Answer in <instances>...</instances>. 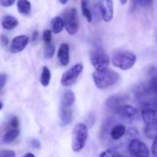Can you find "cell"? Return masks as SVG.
Segmentation results:
<instances>
[{
	"label": "cell",
	"mask_w": 157,
	"mask_h": 157,
	"mask_svg": "<svg viewBox=\"0 0 157 157\" xmlns=\"http://www.w3.org/2000/svg\"><path fill=\"white\" fill-rule=\"evenodd\" d=\"M93 79L97 87L105 89L117 84L120 79V75L112 69L105 68L94 72Z\"/></svg>",
	"instance_id": "1"
},
{
	"label": "cell",
	"mask_w": 157,
	"mask_h": 157,
	"mask_svg": "<svg viewBox=\"0 0 157 157\" xmlns=\"http://www.w3.org/2000/svg\"><path fill=\"white\" fill-rule=\"evenodd\" d=\"M136 61V56L130 51L122 50L115 52L111 58V62L121 70L132 68Z\"/></svg>",
	"instance_id": "2"
},
{
	"label": "cell",
	"mask_w": 157,
	"mask_h": 157,
	"mask_svg": "<svg viewBox=\"0 0 157 157\" xmlns=\"http://www.w3.org/2000/svg\"><path fill=\"white\" fill-rule=\"evenodd\" d=\"M88 136L87 126L82 123H78L72 130V150L78 153L84 147L85 143Z\"/></svg>",
	"instance_id": "3"
},
{
	"label": "cell",
	"mask_w": 157,
	"mask_h": 157,
	"mask_svg": "<svg viewBox=\"0 0 157 157\" xmlns=\"http://www.w3.org/2000/svg\"><path fill=\"white\" fill-rule=\"evenodd\" d=\"M64 22L67 33L70 35H75L78 32L79 29V20L76 9L71 8L64 12Z\"/></svg>",
	"instance_id": "4"
},
{
	"label": "cell",
	"mask_w": 157,
	"mask_h": 157,
	"mask_svg": "<svg viewBox=\"0 0 157 157\" xmlns=\"http://www.w3.org/2000/svg\"><path fill=\"white\" fill-rule=\"evenodd\" d=\"M90 58L92 65L97 70H103V69L107 68L110 64V58L101 48L92 51Z\"/></svg>",
	"instance_id": "5"
},
{
	"label": "cell",
	"mask_w": 157,
	"mask_h": 157,
	"mask_svg": "<svg viewBox=\"0 0 157 157\" xmlns=\"http://www.w3.org/2000/svg\"><path fill=\"white\" fill-rule=\"evenodd\" d=\"M83 68H84L83 64L81 63H78L72 66L70 69H68L67 71L63 74L61 79V84L64 87H67V86H71V84H73L82 72Z\"/></svg>",
	"instance_id": "6"
},
{
	"label": "cell",
	"mask_w": 157,
	"mask_h": 157,
	"mask_svg": "<svg viewBox=\"0 0 157 157\" xmlns=\"http://www.w3.org/2000/svg\"><path fill=\"white\" fill-rule=\"evenodd\" d=\"M130 153L133 156H150V150L144 143L139 140H131L128 146Z\"/></svg>",
	"instance_id": "7"
},
{
	"label": "cell",
	"mask_w": 157,
	"mask_h": 157,
	"mask_svg": "<svg viewBox=\"0 0 157 157\" xmlns=\"http://www.w3.org/2000/svg\"><path fill=\"white\" fill-rule=\"evenodd\" d=\"M141 117L146 124L157 122V105L154 102L145 104L141 110Z\"/></svg>",
	"instance_id": "8"
},
{
	"label": "cell",
	"mask_w": 157,
	"mask_h": 157,
	"mask_svg": "<svg viewBox=\"0 0 157 157\" xmlns=\"http://www.w3.org/2000/svg\"><path fill=\"white\" fill-rule=\"evenodd\" d=\"M123 119L128 121H137L140 119L139 111L133 106L128 104H123L116 112Z\"/></svg>",
	"instance_id": "9"
},
{
	"label": "cell",
	"mask_w": 157,
	"mask_h": 157,
	"mask_svg": "<svg viewBox=\"0 0 157 157\" xmlns=\"http://www.w3.org/2000/svg\"><path fill=\"white\" fill-rule=\"evenodd\" d=\"M98 8L103 19L109 22L113 17V0H98Z\"/></svg>",
	"instance_id": "10"
},
{
	"label": "cell",
	"mask_w": 157,
	"mask_h": 157,
	"mask_svg": "<svg viewBox=\"0 0 157 157\" xmlns=\"http://www.w3.org/2000/svg\"><path fill=\"white\" fill-rule=\"evenodd\" d=\"M128 99L127 94H116L109 97L106 101L105 104L109 109L113 111L117 112V110L123 105V103L125 102Z\"/></svg>",
	"instance_id": "11"
},
{
	"label": "cell",
	"mask_w": 157,
	"mask_h": 157,
	"mask_svg": "<svg viewBox=\"0 0 157 157\" xmlns=\"http://www.w3.org/2000/svg\"><path fill=\"white\" fill-rule=\"evenodd\" d=\"M29 41V37L26 35H19L13 38L11 44L10 52L13 54L18 53L24 50Z\"/></svg>",
	"instance_id": "12"
},
{
	"label": "cell",
	"mask_w": 157,
	"mask_h": 157,
	"mask_svg": "<svg viewBox=\"0 0 157 157\" xmlns=\"http://www.w3.org/2000/svg\"><path fill=\"white\" fill-rule=\"evenodd\" d=\"M58 59L62 66H67L69 64V46L66 43H63L59 47L58 52Z\"/></svg>",
	"instance_id": "13"
},
{
	"label": "cell",
	"mask_w": 157,
	"mask_h": 157,
	"mask_svg": "<svg viewBox=\"0 0 157 157\" xmlns=\"http://www.w3.org/2000/svg\"><path fill=\"white\" fill-rule=\"evenodd\" d=\"M60 124L63 127L70 124L72 121V111L70 107H61L59 111Z\"/></svg>",
	"instance_id": "14"
},
{
	"label": "cell",
	"mask_w": 157,
	"mask_h": 157,
	"mask_svg": "<svg viewBox=\"0 0 157 157\" xmlns=\"http://www.w3.org/2000/svg\"><path fill=\"white\" fill-rule=\"evenodd\" d=\"M75 95L71 90H67L62 94L61 98V107H71V106L75 103Z\"/></svg>",
	"instance_id": "15"
},
{
	"label": "cell",
	"mask_w": 157,
	"mask_h": 157,
	"mask_svg": "<svg viewBox=\"0 0 157 157\" xmlns=\"http://www.w3.org/2000/svg\"><path fill=\"white\" fill-rule=\"evenodd\" d=\"M18 25V21L12 15H5L2 19V25L6 30H12Z\"/></svg>",
	"instance_id": "16"
},
{
	"label": "cell",
	"mask_w": 157,
	"mask_h": 157,
	"mask_svg": "<svg viewBox=\"0 0 157 157\" xmlns=\"http://www.w3.org/2000/svg\"><path fill=\"white\" fill-rule=\"evenodd\" d=\"M126 133V127L123 124H117L114 126L110 130V137L114 140H118L124 136Z\"/></svg>",
	"instance_id": "17"
},
{
	"label": "cell",
	"mask_w": 157,
	"mask_h": 157,
	"mask_svg": "<svg viewBox=\"0 0 157 157\" xmlns=\"http://www.w3.org/2000/svg\"><path fill=\"white\" fill-rule=\"evenodd\" d=\"M19 135V130L18 128L8 129L7 131L3 135L2 141L5 144H9L15 140Z\"/></svg>",
	"instance_id": "18"
},
{
	"label": "cell",
	"mask_w": 157,
	"mask_h": 157,
	"mask_svg": "<svg viewBox=\"0 0 157 157\" xmlns=\"http://www.w3.org/2000/svg\"><path fill=\"white\" fill-rule=\"evenodd\" d=\"M17 8L19 13L23 15H29L31 12L32 6L29 0H18Z\"/></svg>",
	"instance_id": "19"
},
{
	"label": "cell",
	"mask_w": 157,
	"mask_h": 157,
	"mask_svg": "<svg viewBox=\"0 0 157 157\" xmlns=\"http://www.w3.org/2000/svg\"><path fill=\"white\" fill-rule=\"evenodd\" d=\"M144 133L149 139H156L157 137V122L147 124L144 128Z\"/></svg>",
	"instance_id": "20"
},
{
	"label": "cell",
	"mask_w": 157,
	"mask_h": 157,
	"mask_svg": "<svg viewBox=\"0 0 157 157\" xmlns=\"http://www.w3.org/2000/svg\"><path fill=\"white\" fill-rule=\"evenodd\" d=\"M52 31L55 34H58L61 32H62L64 26V20L59 16L54 17L52 19Z\"/></svg>",
	"instance_id": "21"
},
{
	"label": "cell",
	"mask_w": 157,
	"mask_h": 157,
	"mask_svg": "<svg viewBox=\"0 0 157 157\" xmlns=\"http://www.w3.org/2000/svg\"><path fill=\"white\" fill-rule=\"evenodd\" d=\"M51 77H52V75H51V71L48 67L46 66L43 67L41 78H40V82H41V85L44 87L48 86L51 81Z\"/></svg>",
	"instance_id": "22"
},
{
	"label": "cell",
	"mask_w": 157,
	"mask_h": 157,
	"mask_svg": "<svg viewBox=\"0 0 157 157\" xmlns=\"http://www.w3.org/2000/svg\"><path fill=\"white\" fill-rule=\"evenodd\" d=\"M81 10L84 16L87 18L89 22L92 21V14L90 9L89 8L88 0H81Z\"/></svg>",
	"instance_id": "23"
},
{
	"label": "cell",
	"mask_w": 157,
	"mask_h": 157,
	"mask_svg": "<svg viewBox=\"0 0 157 157\" xmlns=\"http://www.w3.org/2000/svg\"><path fill=\"white\" fill-rule=\"evenodd\" d=\"M153 0H132L131 5V10L133 11L136 8V5L140 4L143 7H147L152 4Z\"/></svg>",
	"instance_id": "24"
},
{
	"label": "cell",
	"mask_w": 157,
	"mask_h": 157,
	"mask_svg": "<svg viewBox=\"0 0 157 157\" xmlns=\"http://www.w3.org/2000/svg\"><path fill=\"white\" fill-rule=\"evenodd\" d=\"M55 52V47L54 44H47L46 48H44V55L46 58H52L54 56Z\"/></svg>",
	"instance_id": "25"
},
{
	"label": "cell",
	"mask_w": 157,
	"mask_h": 157,
	"mask_svg": "<svg viewBox=\"0 0 157 157\" xmlns=\"http://www.w3.org/2000/svg\"><path fill=\"white\" fill-rule=\"evenodd\" d=\"M149 89L156 96L157 94V75L151 77V79L147 84Z\"/></svg>",
	"instance_id": "26"
},
{
	"label": "cell",
	"mask_w": 157,
	"mask_h": 157,
	"mask_svg": "<svg viewBox=\"0 0 157 157\" xmlns=\"http://www.w3.org/2000/svg\"><path fill=\"white\" fill-rule=\"evenodd\" d=\"M100 156L101 157H104V156H107V157H121L122 156V155L121 153H118L117 151L116 150H113V149H108V150H105L104 152H103Z\"/></svg>",
	"instance_id": "27"
},
{
	"label": "cell",
	"mask_w": 157,
	"mask_h": 157,
	"mask_svg": "<svg viewBox=\"0 0 157 157\" xmlns=\"http://www.w3.org/2000/svg\"><path fill=\"white\" fill-rule=\"evenodd\" d=\"M52 31L49 29H46L44 30V33H43V40H44V43L46 44H49L52 43Z\"/></svg>",
	"instance_id": "28"
},
{
	"label": "cell",
	"mask_w": 157,
	"mask_h": 157,
	"mask_svg": "<svg viewBox=\"0 0 157 157\" xmlns=\"http://www.w3.org/2000/svg\"><path fill=\"white\" fill-rule=\"evenodd\" d=\"M18 125H19V121L17 117H14L12 119L9 121V124H8V129L10 128H18Z\"/></svg>",
	"instance_id": "29"
},
{
	"label": "cell",
	"mask_w": 157,
	"mask_h": 157,
	"mask_svg": "<svg viewBox=\"0 0 157 157\" xmlns=\"http://www.w3.org/2000/svg\"><path fill=\"white\" fill-rule=\"evenodd\" d=\"M0 156L2 157H15V153L11 150H3L0 152Z\"/></svg>",
	"instance_id": "30"
},
{
	"label": "cell",
	"mask_w": 157,
	"mask_h": 157,
	"mask_svg": "<svg viewBox=\"0 0 157 157\" xmlns=\"http://www.w3.org/2000/svg\"><path fill=\"white\" fill-rule=\"evenodd\" d=\"M30 145H31V147H33V148H35V149L41 148V143H40V141L37 139L31 140Z\"/></svg>",
	"instance_id": "31"
},
{
	"label": "cell",
	"mask_w": 157,
	"mask_h": 157,
	"mask_svg": "<svg viewBox=\"0 0 157 157\" xmlns=\"http://www.w3.org/2000/svg\"><path fill=\"white\" fill-rule=\"evenodd\" d=\"M15 0H0V3L3 7H9L15 3Z\"/></svg>",
	"instance_id": "32"
},
{
	"label": "cell",
	"mask_w": 157,
	"mask_h": 157,
	"mask_svg": "<svg viewBox=\"0 0 157 157\" xmlns=\"http://www.w3.org/2000/svg\"><path fill=\"white\" fill-rule=\"evenodd\" d=\"M6 81H7V75L6 74H2L0 76V89L4 87L5 84H6Z\"/></svg>",
	"instance_id": "33"
},
{
	"label": "cell",
	"mask_w": 157,
	"mask_h": 157,
	"mask_svg": "<svg viewBox=\"0 0 157 157\" xmlns=\"http://www.w3.org/2000/svg\"><path fill=\"white\" fill-rule=\"evenodd\" d=\"M152 154L154 156H157V137L155 139L153 142V146H152Z\"/></svg>",
	"instance_id": "34"
},
{
	"label": "cell",
	"mask_w": 157,
	"mask_h": 157,
	"mask_svg": "<svg viewBox=\"0 0 157 157\" xmlns=\"http://www.w3.org/2000/svg\"><path fill=\"white\" fill-rule=\"evenodd\" d=\"M1 44L3 47H6L9 44V39L6 36H5L4 35H1Z\"/></svg>",
	"instance_id": "35"
},
{
	"label": "cell",
	"mask_w": 157,
	"mask_h": 157,
	"mask_svg": "<svg viewBox=\"0 0 157 157\" xmlns=\"http://www.w3.org/2000/svg\"><path fill=\"white\" fill-rule=\"evenodd\" d=\"M38 31H35L32 35V41H33V42L36 41L37 39H38Z\"/></svg>",
	"instance_id": "36"
},
{
	"label": "cell",
	"mask_w": 157,
	"mask_h": 157,
	"mask_svg": "<svg viewBox=\"0 0 157 157\" xmlns=\"http://www.w3.org/2000/svg\"><path fill=\"white\" fill-rule=\"evenodd\" d=\"M150 75H151V77L157 75V70L155 67H151V69L150 70Z\"/></svg>",
	"instance_id": "37"
},
{
	"label": "cell",
	"mask_w": 157,
	"mask_h": 157,
	"mask_svg": "<svg viewBox=\"0 0 157 157\" xmlns=\"http://www.w3.org/2000/svg\"><path fill=\"white\" fill-rule=\"evenodd\" d=\"M24 157H28V156H32V157H34L35 156V155L34 154H32V153H26V154H25L24 156H23Z\"/></svg>",
	"instance_id": "38"
},
{
	"label": "cell",
	"mask_w": 157,
	"mask_h": 157,
	"mask_svg": "<svg viewBox=\"0 0 157 157\" xmlns=\"http://www.w3.org/2000/svg\"><path fill=\"white\" fill-rule=\"evenodd\" d=\"M67 1H68V0H59L60 3H61V4H62V5H65L66 3L67 2Z\"/></svg>",
	"instance_id": "39"
},
{
	"label": "cell",
	"mask_w": 157,
	"mask_h": 157,
	"mask_svg": "<svg viewBox=\"0 0 157 157\" xmlns=\"http://www.w3.org/2000/svg\"><path fill=\"white\" fill-rule=\"evenodd\" d=\"M120 2H121V4H123V5H125L126 3H127V0H120Z\"/></svg>",
	"instance_id": "40"
},
{
	"label": "cell",
	"mask_w": 157,
	"mask_h": 157,
	"mask_svg": "<svg viewBox=\"0 0 157 157\" xmlns=\"http://www.w3.org/2000/svg\"><path fill=\"white\" fill-rule=\"evenodd\" d=\"M154 103H155V104H156V105H157V94H156V98H155V101H154Z\"/></svg>",
	"instance_id": "41"
},
{
	"label": "cell",
	"mask_w": 157,
	"mask_h": 157,
	"mask_svg": "<svg viewBox=\"0 0 157 157\" xmlns=\"http://www.w3.org/2000/svg\"><path fill=\"white\" fill-rule=\"evenodd\" d=\"M2 107H3V104H2V102L1 101V109H2Z\"/></svg>",
	"instance_id": "42"
}]
</instances>
